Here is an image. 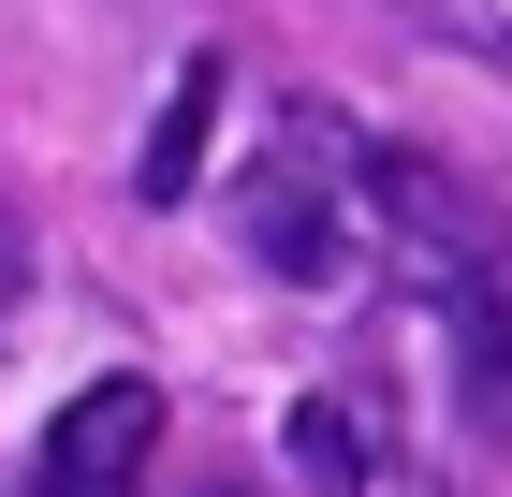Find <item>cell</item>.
<instances>
[{
	"mask_svg": "<svg viewBox=\"0 0 512 497\" xmlns=\"http://www.w3.org/2000/svg\"><path fill=\"white\" fill-rule=\"evenodd\" d=\"M337 191H352V220L381 234V249H395L410 278H425V293H469V278H483L469 191H454V176H439L425 147H352V161H337Z\"/></svg>",
	"mask_w": 512,
	"mask_h": 497,
	"instance_id": "1",
	"label": "cell"
},
{
	"mask_svg": "<svg viewBox=\"0 0 512 497\" xmlns=\"http://www.w3.org/2000/svg\"><path fill=\"white\" fill-rule=\"evenodd\" d=\"M220 497H235V483H220Z\"/></svg>",
	"mask_w": 512,
	"mask_h": 497,
	"instance_id": "7",
	"label": "cell"
},
{
	"mask_svg": "<svg viewBox=\"0 0 512 497\" xmlns=\"http://www.w3.org/2000/svg\"><path fill=\"white\" fill-rule=\"evenodd\" d=\"M235 220H249V249H264L278 278H337V264H352V220H322V191L293 176V161H264V176H249Z\"/></svg>",
	"mask_w": 512,
	"mask_h": 497,
	"instance_id": "3",
	"label": "cell"
},
{
	"mask_svg": "<svg viewBox=\"0 0 512 497\" xmlns=\"http://www.w3.org/2000/svg\"><path fill=\"white\" fill-rule=\"evenodd\" d=\"M0 322H15V234H0Z\"/></svg>",
	"mask_w": 512,
	"mask_h": 497,
	"instance_id": "6",
	"label": "cell"
},
{
	"mask_svg": "<svg viewBox=\"0 0 512 497\" xmlns=\"http://www.w3.org/2000/svg\"><path fill=\"white\" fill-rule=\"evenodd\" d=\"M205 147H220V59H191V74L161 88V117H147V161H132V191H147V205H191Z\"/></svg>",
	"mask_w": 512,
	"mask_h": 497,
	"instance_id": "4",
	"label": "cell"
},
{
	"mask_svg": "<svg viewBox=\"0 0 512 497\" xmlns=\"http://www.w3.org/2000/svg\"><path fill=\"white\" fill-rule=\"evenodd\" d=\"M161 454V381H88L74 410L44 424V497H132V468Z\"/></svg>",
	"mask_w": 512,
	"mask_h": 497,
	"instance_id": "2",
	"label": "cell"
},
{
	"mask_svg": "<svg viewBox=\"0 0 512 497\" xmlns=\"http://www.w3.org/2000/svg\"><path fill=\"white\" fill-rule=\"evenodd\" d=\"M366 454H381V439H366L352 395H293V468H308L322 497H352V483H366Z\"/></svg>",
	"mask_w": 512,
	"mask_h": 497,
	"instance_id": "5",
	"label": "cell"
}]
</instances>
